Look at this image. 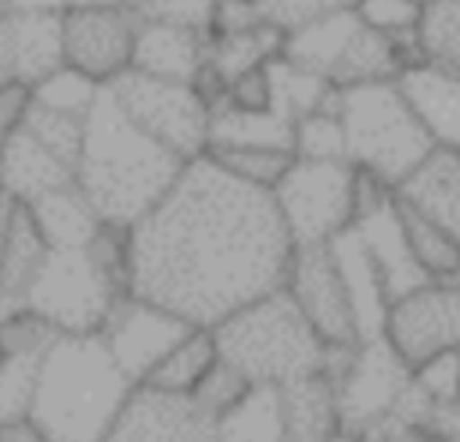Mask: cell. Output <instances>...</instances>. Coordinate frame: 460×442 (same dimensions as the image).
<instances>
[{
  "instance_id": "31",
  "label": "cell",
  "mask_w": 460,
  "mask_h": 442,
  "mask_svg": "<svg viewBox=\"0 0 460 442\" xmlns=\"http://www.w3.org/2000/svg\"><path fill=\"white\" fill-rule=\"evenodd\" d=\"M359 14V22L374 32H381L385 40L399 43L402 54L413 61L417 57V22H420V0H356L352 7Z\"/></svg>"
},
{
  "instance_id": "22",
  "label": "cell",
  "mask_w": 460,
  "mask_h": 442,
  "mask_svg": "<svg viewBox=\"0 0 460 442\" xmlns=\"http://www.w3.org/2000/svg\"><path fill=\"white\" fill-rule=\"evenodd\" d=\"M7 36H11L14 83H25L32 90L40 79H47L54 68L65 65L61 14L32 11V7H11L7 11Z\"/></svg>"
},
{
  "instance_id": "44",
  "label": "cell",
  "mask_w": 460,
  "mask_h": 442,
  "mask_svg": "<svg viewBox=\"0 0 460 442\" xmlns=\"http://www.w3.org/2000/svg\"><path fill=\"white\" fill-rule=\"evenodd\" d=\"M115 4H126V7H137L140 0H115Z\"/></svg>"
},
{
  "instance_id": "32",
  "label": "cell",
  "mask_w": 460,
  "mask_h": 442,
  "mask_svg": "<svg viewBox=\"0 0 460 442\" xmlns=\"http://www.w3.org/2000/svg\"><path fill=\"white\" fill-rule=\"evenodd\" d=\"M101 90H104V86L93 83L90 75H83V72L61 65V68H54L47 79H40V83L32 86V104H43V108H50V111H65V115L86 119L90 108L97 104Z\"/></svg>"
},
{
  "instance_id": "3",
  "label": "cell",
  "mask_w": 460,
  "mask_h": 442,
  "mask_svg": "<svg viewBox=\"0 0 460 442\" xmlns=\"http://www.w3.org/2000/svg\"><path fill=\"white\" fill-rule=\"evenodd\" d=\"M133 388L101 334H58L43 352L29 424L50 442H101Z\"/></svg>"
},
{
  "instance_id": "6",
  "label": "cell",
  "mask_w": 460,
  "mask_h": 442,
  "mask_svg": "<svg viewBox=\"0 0 460 442\" xmlns=\"http://www.w3.org/2000/svg\"><path fill=\"white\" fill-rule=\"evenodd\" d=\"M126 291L86 248H47V259L25 291V309L58 334H97Z\"/></svg>"
},
{
  "instance_id": "23",
  "label": "cell",
  "mask_w": 460,
  "mask_h": 442,
  "mask_svg": "<svg viewBox=\"0 0 460 442\" xmlns=\"http://www.w3.org/2000/svg\"><path fill=\"white\" fill-rule=\"evenodd\" d=\"M291 140H295V119H288L277 108H262V111H241L230 104L212 108L208 147H284L291 151Z\"/></svg>"
},
{
  "instance_id": "35",
  "label": "cell",
  "mask_w": 460,
  "mask_h": 442,
  "mask_svg": "<svg viewBox=\"0 0 460 442\" xmlns=\"http://www.w3.org/2000/svg\"><path fill=\"white\" fill-rule=\"evenodd\" d=\"M248 392H252V381H248L237 367H230V363L219 356V359L212 363V370L201 377V385L194 388L190 402H194L201 413H208L212 420H219V417H226Z\"/></svg>"
},
{
  "instance_id": "39",
  "label": "cell",
  "mask_w": 460,
  "mask_h": 442,
  "mask_svg": "<svg viewBox=\"0 0 460 442\" xmlns=\"http://www.w3.org/2000/svg\"><path fill=\"white\" fill-rule=\"evenodd\" d=\"M32 90L25 83H0V147L25 126Z\"/></svg>"
},
{
  "instance_id": "28",
  "label": "cell",
  "mask_w": 460,
  "mask_h": 442,
  "mask_svg": "<svg viewBox=\"0 0 460 442\" xmlns=\"http://www.w3.org/2000/svg\"><path fill=\"white\" fill-rule=\"evenodd\" d=\"M43 352L47 349L4 352L0 356V428L29 420V410H32V399H36L40 367H43Z\"/></svg>"
},
{
  "instance_id": "27",
  "label": "cell",
  "mask_w": 460,
  "mask_h": 442,
  "mask_svg": "<svg viewBox=\"0 0 460 442\" xmlns=\"http://www.w3.org/2000/svg\"><path fill=\"white\" fill-rule=\"evenodd\" d=\"M417 57L460 72V0H424L420 4Z\"/></svg>"
},
{
  "instance_id": "26",
  "label": "cell",
  "mask_w": 460,
  "mask_h": 442,
  "mask_svg": "<svg viewBox=\"0 0 460 442\" xmlns=\"http://www.w3.org/2000/svg\"><path fill=\"white\" fill-rule=\"evenodd\" d=\"M216 442H288L277 388L252 385V392L216 420Z\"/></svg>"
},
{
  "instance_id": "15",
  "label": "cell",
  "mask_w": 460,
  "mask_h": 442,
  "mask_svg": "<svg viewBox=\"0 0 460 442\" xmlns=\"http://www.w3.org/2000/svg\"><path fill=\"white\" fill-rule=\"evenodd\" d=\"M205 61H208V36L205 32L155 22V18H140L129 68L147 72V75H162V79L198 83V75L205 72Z\"/></svg>"
},
{
  "instance_id": "10",
  "label": "cell",
  "mask_w": 460,
  "mask_h": 442,
  "mask_svg": "<svg viewBox=\"0 0 460 442\" xmlns=\"http://www.w3.org/2000/svg\"><path fill=\"white\" fill-rule=\"evenodd\" d=\"M284 291L291 295V302L302 309V316L313 323V331L327 345H356L359 341L352 302H349L341 270L334 262L331 241L327 244H295L288 277H284Z\"/></svg>"
},
{
  "instance_id": "24",
  "label": "cell",
  "mask_w": 460,
  "mask_h": 442,
  "mask_svg": "<svg viewBox=\"0 0 460 442\" xmlns=\"http://www.w3.org/2000/svg\"><path fill=\"white\" fill-rule=\"evenodd\" d=\"M29 212L43 234L47 248H86L93 241V234L101 230L97 212L90 208V201L83 198V190L75 183L43 194L40 201L29 205Z\"/></svg>"
},
{
  "instance_id": "11",
  "label": "cell",
  "mask_w": 460,
  "mask_h": 442,
  "mask_svg": "<svg viewBox=\"0 0 460 442\" xmlns=\"http://www.w3.org/2000/svg\"><path fill=\"white\" fill-rule=\"evenodd\" d=\"M190 327L194 323H187L183 316H176V313H169V309H162V305H155L147 298L122 295L97 334L108 345L111 359L122 367V374L140 388L144 377L162 363V356Z\"/></svg>"
},
{
  "instance_id": "4",
  "label": "cell",
  "mask_w": 460,
  "mask_h": 442,
  "mask_svg": "<svg viewBox=\"0 0 460 442\" xmlns=\"http://www.w3.org/2000/svg\"><path fill=\"white\" fill-rule=\"evenodd\" d=\"M219 356L252 385L280 388L327 367V341L313 331L284 287L234 309L212 327Z\"/></svg>"
},
{
  "instance_id": "14",
  "label": "cell",
  "mask_w": 460,
  "mask_h": 442,
  "mask_svg": "<svg viewBox=\"0 0 460 442\" xmlns=\"http://www.w3.org/2000/svg\"><path fill=\"white\" fill-rule=\"evenodd\" d=\"M399 93L435 147H460V72L413 61L395 75Z\"/></svg>"
},
{
  "instance_id": "12",
  "label": "cell",
  "mask_w": 460,
  "mask_h": 442,
  "mask_svg": "<svg viewBox=\"0 0 460 442\" xmlns=\"http://www.w3.org/2000/svg\"><path fill=\"white\" fill-rule=\"evenodd\" d=\"M385 338L410 367L435 352L460 349V287L431 280L395 298L385 320Z\"/></svg>"
},
{
  "instance_id": "42",
  "label": "cell",
  "mask_w": 460,
  "mask_h": 442,
  "mask_svg": "<svg viewBox=\"0 0 460 442\" xmlns=\"http://www.w3.org/2000/svg\"><path fill=\"white\" fill-rule=\"evenodd\" d=\"M417 442H449V438H446V435H438V431H431V428H420Z\"/></svg>"
},
{
  "instance_id": "34",
  "label": "cell",
  "mask_w": 460,
  "mask_h": 442,
  "mask_svg": "<svg viewBox=\"0 0 460 442\" xmlns=\"http://www.w3.org/2000/svg\"><path fill=\"white\" fill-rule=\"evenodd\" d=\"M410 370H413V388L431 406V413L460 402V349L435 352V356H428L424 363H417Z\"/></svg>"
},
{
  "instance_id": "40",
  "label": "cell",
  "mask_w": 460,
  "mask_h": 442,
  "mask_svg": "<svg viewBox=\"0 0 460 442\" xmlns=\"http://www.w3.org/2000/svg\"><path fill=\"white\" fill-rule=\"evenodd\" d=\"M0 442H50L43 431H36L29 420H22V424H4L0 428Z\"/></svg>"
},
{
  "instance_id": "45",
  "label": "cell",
  "mask_w": 460,
  "mask_h": 442,
  "mask_svg": "<svg viewBox=\"0 0 460 442\" xmlns=\"http://www.w3.org/2000/svg\"><path fill=\"white\" fill-rule=\"evenodd\" d=\"M4 201H7V198H4V194H0V212H4Z\"/></svg>"
},
{
  "instance_id": "2",
  "label": "cell",
  "mask_w": 460,
  "mask_h": 442,
  "mask_svg": "<svg viewBox=\"0 0 460 442\" xmlns=\"http://www.w3.org/2000/svg\"><path fill=\"white\" fill-rule=\"evenodd\" d=\"M183 158L137 129L115 104L108 86L86 115L83 151L75 162V187L101 223L133 226L151 212L183 172Z\"/></svg>"
},
{
  "instance_id": "13",
  "label": "cell",
  "mask_w": 460,
  "mask_h": 442,
  "mask_svg": "<svg viewBox=\"0 0 460 442\" xmlns=\"http://www.w3.org/2000/svg\"><path fill=\"white\" fill-rule=\"evenodd\" d=\"M101 442H216V420L187 395L133 388Z\"/></svg>"
},
{
  "instance_id": "8",
  "label": "cell",
  "mask_w": 460,
  "mask_h": 442,
  "mask_svg": "<svg viewBox=\"0 0 460 442\" xmlns=\"http://www.w3.org/2000/svg\"><path fill=\"white\" fill-rule=\"evenodd\" d=\"M352 198H356L352 162L295 158L280 176V183L273 187V201L295 244H327L345 226H352Z\"/></svg>"
},
{
  "instance_id": "37",
  "label": "cell",
  "mask_w": 460,
  "mask_h": 442,
  "mask_svg": "<svg viewBox=\"0 0 460 442\" xmlns=\"http://www.w3.org/2000/svg\"><path fill=\"white\" fill-rule=\"evenodd\" d=\"M255 4L284 32L302 25V22H313L320 14H331V11H341V7H356V0H255Z\"/></svg>"
},
{
  "instance_id": "1",
  "label": "cell",
  "mask_w": 460,
  "mask_h": 442,
  "mask_svg": "<svg viewBox=\"0 0 460 442\" xmlns=\"http://www.w3.org/2000/svg\"><path fill=\"white\" fill-rule=\"evenodd\" d=\"M291 252L273 190L198 155L129 226V295L194 327H216L234 309L284 287Z\"/></svg>"
},
{
  "instance_id": "29",
  "label": "cell",
  "mask_w": 460,
  "mask_h": 442,
  "mask_svg": "<svg viewBox=\"0 0 460 442\" xmlns=\"http://www.w3.org/2000/svg\"><path fill=\"white\" fill-rule=\"evenodd\" d=\"M295 158H320V162H349L345 147V129L338 119V97L295 122V140H291Z\"/></svg>"
},
{
  "instance_id": "20",
  "label": "cell",
  "mask_w": 460,
  "mask_h": 442,
  "mask_svg": "<svg viewBox=\"0 0 460 442\" xmlns=\"http://www.w3.org/2000/svg\"><path fill=\"white\" fill-rule=\"evenodd\" d=\"M288 442H331L341 431L338 388L327 370L295 377L277 388Z\"/></svg>"
},
{
  "instance_id": "41",
  "label": "cell",
  "mask_w": 460,
  "mask_h": 442,
  "mask_svg": "<svg viewBox=\"0 0 460 442\" xmlns=\"http://www.w3.org/2000/svg\"><path fill=\"white\" fill-rule=\"evenodd\" d=\"M420 431H395V435H356V442H417Z\"/></svg>"
},
{
  "instance_id": "43",
  "label": "cell",
  "mask_w": 460,
  "mask_h": 442,
  "mask_svg": "<svg viewBox=\"0 0 460 442\" xmlns=\"http://www.w3.org/2000/svg\"><path fill=\"white\" fill-rule=\"evenodd\" d=\"M11 7H14V0H0V14H4V11H11Z\"/></svg>"
},
{
  "instance_id": "46",
  "label": "cell",
  "mask_w": 460,
  "mask_h": 442,
  "mask_svg": "<svg viewBox=\"0 0 460 442\" xmlns=\"http://www.w3.org/2000/svg\"><path fill=\"white\" fill-rule=\"evenodd\" d=\"M456 151H460V147H456Z\"/></svg>"
},
{
  "instance_id": "30",
  "label": "cell",
  "mask_w": 460,
  "mask_h": 442,
  "mask_svg": "<svg viewBox=\"0 0 460 442\" xmlns=\"http://www.w3.org/2000/svg\"><path fill=\"white\" fill-rule=\"evenodd\" d=\"M205 155L219 162L230 176L252 187H262V190H273L280 176L288 172V165L295 162V155L284 147H208Z\"/></svg>"
},
{
  "instance_id": "18",
  "label": "cell",
  "mask_w": 460,
  "mask_h": 442,
  "mask_svg": "<svg viewBox=\"0 0 460 442\" xmlns=\"http://www.w3.org/2000/svg\"><path fill=\"white\" fill-rule=\"evenodd\" d=\"M331 252H334V262L341 270V280H345V291H349V302H352L359 341L385 338V320H388L392 298H388L385 280H381L370 252L363 248L356 226H345L338 237H331Z\"/></svg>"
},
{
  "instance_id": "5",
  "label": "cell",
  "mask_w": 460,
  "mask_h": 442,
  "mask_svg": "<svg viewBox=\"0 0 460 442\" xmlns=\"http://www.w3.org/2000/svg\"><path fill=\"white\" fill-rule=\"evenodd\" d=\"M338 119L345 129L349 162L374 172L388 187H399L435 151L395 79L338 90Z\"/></svg>"
},
{
  "instance_id": "47",
  "label": "cell",
  "mask_w": 460,
  "mask_h": 442,
  "mask_svg": "<svg viewBox=\"0 0 460 442\" xmlns=\"http://www.w3.org/2000/svg\"><path fill=\"white\" fill-rule=\"evenodd\" d=\"M420 4H424V0H420Z\"/></svg>"
},
{
  "instance_id": "7",
  "label": "cell",
  "mask_w": 460,
  "mask_h": 442,
  "mask_svg": "<svg viewBox=\"0 0 460 442\" xmlns=\"http://www.w3.org/2000/svg\"><path fill=\"white\" fill-rule=\"evenodd\" d=\"M108 93L137 129H144L151 140H158L183 162L208 151L212 104L194 83L162 79L129 68L108 83Z\"/></svg>"
},
{
  "instance_id": "9",
  "label": "cell",
  "mask_w": 460,
  "mask_h": 442,
  "mask_svg": "<svg viewBox=\"0 0 460 442\" xmlns=\"http://www.w3.org/2000/svg\"><path fill=\"white\" fill-rule=\"evenodd\" d=\"M140 14L126 4H86L61 14V50L65 65L108 86L133 65Z\"/></svg>"
},
{
  "instance_id": "21",
  "label": "cell",
  "mask_w": 460,
  "mask_h": 442,
  "mask_svg": "<svg viewBox=\"0 0 460 442\" xmlns=\"http://www.w3.org/2000/svg\"><path fill=\"white\" fill-rule=\"evenodd\" d=\"M359 29H363V22H359V14L352 7L320 14V18L302 22V25H295V29L284 32L280 57H288L291 65H298V68H305V72H313V75H320V79L331 83Z\"/></svg>"
},
{
  "instance_id": "33",
  "label": "cell",
  "mask_w": 460,
  "mask_h": 442,
  "mask_svg": "<svg viewBox=\"0 0 460 442\" xmlns=\"http://www.w3.org/2000/svg\"><path fill=\"white\" fill-rule=\"evenodd\" d=\"M25 133H32L47 151H54L61 162H68L75 169L79 151H83V133H86V119L79 115H65V111H50L43 104H29L25 115Z\"/></svg>"
},
{
  "instance_id": "17",
  "label": "cell",
  "mask_w": 460,
  "mask_h": 442,
  "mask_svg": "<svg viewBox=\"0 0 460 442\" xmlns=\"http://www.w3.org/2000/svg\"><path fill=\"white\" fill-rule=\"evenodd\" d=\"M395 198L428 216L460 244V151L435 147L399 187Z\"/></svg>"
},
{
  "instance_id": "25",
  "label": "cell",
  "mask_w": 460,
  "mask_h": 442,
  "mask_svg": "<svg viewBox=\"0 0 460 442\" xmlns=\"http://www.w3.org/2000/svg\"><path fill=\"white\" fill-rule=\"evenodd\" d=\"M216 359H219V349H216L212 327H190L162 356V363L144 377L140 388H155V392H165V395H187L190 399Z\"/></svg>"
},
{
  "instance_id": "36",
  "label": "cell",
  "mask_w": 460,
  "mask_h": 442,
  "mask_svg": "<svg viewBox=\"0 0 460 442\" xmlns=\"http://www.w3.org/2000/svg\"><path fill=\"white\" fill-rule=\"evenodd\" d=\"M212 11H216V0H140L137 4L140 18L183 25V29L205 32V36H208V25H212Z\"/></svg>"
},
{
  "instance_id": "19",
  "label": "cell",
  "mask_w": 460,
  "mask_h": 442,
  "mask_svg": "<svg viewBox=\"0 0 460 442\" xmlns=\"http://www.w3.org/2000/svg\"><path fill=\"white\" fill-rule=\"evenodd\" d=\"M75 169L61 162L54 151H47L32 133L18 129L4 147H0V194L22 205L40 201L50 190L72 187Z\"/></svg>"
},
{
  "instance_id": "38",
  "label": "cell",
  "mask_w": 460,
  "mask_h": 442,
  "mask_svg": "<svg viewBox=\"0 0 460 442\" xmlns=\"http://www.w3.org/2000/svg\"><path fill=\"white\" fill-rule=\"evenodd\" d=\"M270 22L262 14V7L255 0H216V11H212V25H208V36H226V32H244V29H255Z\"/></svg>"
},
{
  "instance_id": "16",
  "label": "cell",
  "mask_w": 460,
  "mask_h": 442,
  "mask_svg": "<svg viewBox=\"0 0 460 442\" xmlns=\"http://www.w3.org/2000/svg\"><path fill=\"white\" fill-rule=\"evenodd\" d=\"M352 226L359 234L363 248L370 252V259H374V266H377V273H381L385 291H388L392 302L402 298V295H410V291H417V287H424V284H431L428 273L417 266V259L410 252V241L402 234V219H399L395 198L388 205L359 216Z\"/></svg>"
}]
</instances>
